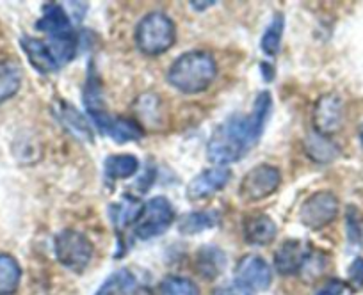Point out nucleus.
I'll return each instance as SVG.
<instances>
[{
    "label": "nucleus",
    "mask_w": 363,
    "mask_h": 295,
    "mask_svg": "<svg viewBox=\"0 0 363 295\" xmlns=\"http://www.w3.org/2000/svg\"><path fill=\"white\" fill-rule=\"evenodd\" d=\"M218 77V61L211 52L189 50L178 55L167 71V82L184 95H200L214 84Z\"/></svg>",
    "instance_id": "1"
},
{
    "label": "nucleus",
    "mask_w": 363,
    "mask_h": 295,
    "mask_svg": "<svg viewBox=\"0 0 363 295\" xmlns=\"http://www.w3.org/2000/svg\"><path fill=\"white\" fill-rule=\"evenodd\" d=\"M251 146H255L250 121L244 114H233L223 121L207 142V158L216 166L239 162Z\"/></svg>",
    "instance_id": "2"
},
{
    "label": "nucleus",
    "mask_w": 363,
    "mask_h": 295,
    "mask_svg": "<svg viewBox=\"0 0 363 295\" xmlns=\"http://www.w3.org/2000/svg\"><path fill=\"white\" fill-rule=\"evenodd\" d=\"M134 41L141 54L162 55L177 43V25L167 13L150 11L135 25Z\"/></svg>",
    "instance_id": "3"
},
{
    "label": "nucleus",
    "mask_w": 363,
    "mask_h": 295,
    "mask_svg": "<svg viewBox=\"0 0 363 295\" xmlns=\"http://www.w3.org/2000/svg\"><path fill=\"white\" fill-rule=\"evenodd\" d=\"M177 212L166 196H155L143 203L141 212L135 219L132 233L139 241H152L166 233L174 223Z\"/></svg>",
    "instance_id": "4"
},
{
    "label": "nucleus",
    "mask_w": 363,
    "mask_h": 295,
    "mask_svg": "<svg viewBox=\"0 0 363 295\" xmlns=\"http://www.w3.org/2000/svg\"><path fill=\"white\" fill-rule=\"evenodd\" d=\"M54 255L65 269L82 274L93 260L95 245L82 231L66 228L54 237Z\"/></svg>",
    "instance_id": "5"
},
{
    "label": "nucleus",
    "mask_w": 363,
    "mask_h": 295,
    "mask_svg": "<svg viewBox=\"0 0 363 295\" xmlns=\"http://www.w3.org/2000/svg\"><path fill=\"white\" fill-rule=\"evenodd\" d=\"M281 185V171L277 166L258 164L240 180L239 197L244 203H258L277 192Z\"/></svg>",
    "instance_id": "6"
},
{
    "label": "nucleus",
    "mask_w": 363,
    "mask_h": 295,
    "mask_svg": "<svg viewBox=\"0 0 363 295\" xmlns=\"http://www.w3.org/2000/svg\"><path fill=\"white\" fill-rule=\"evenodd\" d=\"M340 201L331 190H317L303 201L299 208V223L312 231L324 230L338 217Z\"/></svg>",
    "instance_id": "7"
},
{
    "label": "nucleus",
    "mask_w": 363,
    "mask_h": 295,
    "mask_svg": "<svg viewBox=\"0 0 363 295\" xmlns=\"http://www.w3.org/2000/svg\"><path fill=\"white\" fill-rule=\"evenodd\" d=\"M91 121L95 123L100 134L113 139L116 144H128V142L141 141L145 137L143 125L139 121L132 120V117L114 116V114H109L106 110V112L91 117Z\"/></svg>",
    "instance_id": "8"
},
{
    "label": "nucleus",
    "mask_w": 363,
    "mask_h": 295,
    "mask_svg": "<svg viewBox=\"0 0 363 295\" xmlns=\"http://www.w3.org/2000/svg\"><path fill=\"white\" fill-rule=\"evenodd\" d=\"M313 132L331 137L344 125V100L337 93L323 95L313 105Z\"/></svg>",
    "instance_id": "9"
},
{
    "label": "nucleus",
    "mask_w": 363,
    "mask_h": 295,
    "mask_svg": "<svg viewBox=\"0 0 363 295\" xmlns=\"http://www.w3.org/2000/svg\"><path fill=\"white\" fill-rule=\"evenodd\" d=\"M235 281L251 291H265L272 283L271 265L258 255H246L237 262Z\"/></svg>",
    "instance_id": "10"
},
{
    "label": "nucleus",
    "mask_w": 363,
    "mask_h": 295,
    "mask_svg": "<svg viewBox=\"0 0 363 295\" xmlns=\"http://www.w3.org/2000/svg\"><path fill=\"white\" fill-rule=\"evenodd\" d=\"M232 178V171L225 166H216V168L203 169L198 173L187 185L186 194L189 201H203L218 194L219 190L225 189Z\"/></svg>",
    "instance_id": "11"
},
{
    "label": "nucleus",
    "mask_w": 363,
    "mask_h": 295,
    "mask_svg": "<svg viewBox=\"0 0 363 295\" xmlns=\"http://www.w3.org/2000/svg\"><path fill=\"white\" fill-rule=\"evenodd\" d=\"M20 47H22L29 64L36 71H40L41 75H50V73H55L57 69H61V66H59L57 59H55L54 52L50 50L47 41L38 40V37L33 36H23L20 37Z\"/></svg>",
    "instance_id": "12"
},
{
    "label": "nucleus",
    "mask_w": 363,
    "mask_h": 295,
    "mask_svg": "<svg viewBox=\"0 0 363 295\" xmlns=\"http://www.w3.org/2000/svg\"><path fill=\"white\" fill-rule=\"evenodd\" d=\"M242 235L244 241L250 245L265 248V245L274 242L278 235V226L272 221L271 215L258 212V214H251L244 219Z\"/></svg>",
    "instance_id": "13"
},
{
    "label": "nucleus",
    "mask_w": 363,
    "mask_h": 295,
    "mask_svg": "<svg viewBox=\"0 0 363 295\" xmlns=\"http://www.w3.org/2000/svg\"><path fill=\"white\" fill-rule=\"evenodd\" d=\"M36 29L40 33L48 34V37L62 36V34L73 33L72 16L65 6L57 2H47L43 4V15L36 22Z\"/></svg>",
    "instance_id": "14"
},
{
    "label": "nucleus",
    "mask_w": 363,
    "mask_h": 295,
    "mask_svg": "<svg viewBox=\"0 0 363 295\" xmlns=\"http://www.w3.org/2000/svg\"><path fill=\"white\" fill-rule=\"evenodd\" d=\"M308 253L310 249H306L301 241L289 238L274 253V267L284 276H292L296 272H301L303 263H305Z\"/></svg>",
    "instance_id": "15"
},
{
    "label": "nucleus",
    "mask_w": 363,
    "mask_h": 295,
    "mask_svg": "<svg viewBox=\"0 0 363 295\" xmlns=\"http://www.w3.org/2000/svg\"><path fill=\"white\" fill-rule=\"evenodd\" d=\"M226 255L218 245H203L194 256V270L205 281H214L225 272Z\"/></svg>",
    "instance_id": "16"
},
{
    "label": "nucleus",
    "mask_w": 363,
    "mask_h": 295,
    "mask_svg": "<svg viewBox=\"0 0 363 295\" xmlns=\"http://www.w3.org/2000/svg\"><path fill=\"white\" fill-rule=\"evenodd\" d=\"M57 116H59V121L65 125V128L73 135V137H77L79 141H84V142L95 141V132H93V127H91L87 117L84 116L75 105H72V103L68 102H59Z\"/></svg>",
    "instance_id": "17"
},
{
    "label": "nucleus",
    "mask_w": 363,
    "mask_h": 295,
    "mask_svg": "<svg viewBox=\"0 0 363 295\" xmlns=\"http://www.w3.org/2000/svg\"><path fill=\"white\" fill-rule=\"evenodd\" d=\"M23 84V68L16 59L0 61V105L18 95Z\"/></svg>",
    "instance_id": "18"
},
{
    "label": "nucleus",
    "mask_w": 363,
    "mask_h": 295,
    "mask_svg": "<svg viewBox=\"0 0 363 295\" xmlns=\"http://www.w3.org/2000/svg\"><path fill=\"white\" fill-rule=\"evenodd\" d=\"M303 148H305L306 157L315 162V164H330L340 154V148H338L333 139L317 134V132L306 135Z\"/></svg>",
    "instance_id": "19"
},
{
    "label": "nucleus",
    "mask_w": 363,
    "mask_h": 295,
    "mask_svg": "<svg viewBox=\"0 0 363 295\" xmlns=\"http://www.w3.org/2000/svg\"><path fill=\"white\" fill-rule=\"evenodd\" d=\"M141 208L143 203L139 201V197L132 196V194H125L118 203L111 204L109 217L118 233L125 231L128 226H134L135 219H138Z\"/></svg>",
    "instance_id": "20"
},
{
    "label": "nucleus",
    "mask_w": 363,
    "mask_h": 295,
    "mask_svg": "<svg viewBox=\"0 0 363 295\" xmlns=\"http://www.w3.org/2000/svg\"><path fill=\"white\" fill-rule=\"evenodd\" d=\"M219 221H221V215H219L218 210L189 212V214H186L180 219L178 231L184 237H194V235H200L203 231L214 230L219 224Z\"/></svg>",
    "instance_id": "21"
},
{
    "label": "nucleus",
    "mask_w": 363,
    "mask_h": 295,
    "mask_svg": "<svg viewBox=\"0 0 363 295\" xmlns=\"http://www.w3.org/2000/svg\"><path fill=\"white\" fill-rule=\"evenodd\" d=\"M82 100L89 117L106 112L104 89H102V84H100L99 73H96V68L93 62H89V68H87L86 82H84V89H82Z\"/></svg>",
    "instance_id": "22"
},
{
    "label": "nucleus",
    "mask_w": 363,
    "mask_h": 295,
    "mask_svg": "<svg viewBox=\"0 0 363 295\" xmlns=\"http://www.w3.org/2000/svg\"><path fill=\"white\" fill-rule=\"evenodd\" d=\"M141 168V162L135 155L132 154H118V155H109L104 161V175L107 180H128L132 176H135Z\"/></svg>",
    "instance_id": "23"
},
{
    "label": "nucleus",
    "mask_w": 363,
    "mask_h": 295,
    "mask_svg": "<svg viewBox=\"0 0 363 295\" xmlns=\"http://www.w3.org/2000/svg\"><path fill=\"white\" fill-rule=\"evenodd\" d=\"M272 110V96L269 91H260L255 98L253 107H251V112L247 114V121H250L251 135H253V141L257 144L260 141V137L264 135L265 125H267L269 116H271Z\"/></svg>",
    "instance_id": "24"
},
{
    "label": "nucleus",
    "mask_w": 363,
    "mask_h": 295,
    "mask_svg": "<svg viewBox=\"0 0 363 295\" xmlns=\"http://www.w3.org/2000/svg\"><path fill=\"white\" fill-rule=\"evenodd\" d=\"M22 281L18 260L8 253H0V295H13Z\"/></svg>",
    "instance_id": "25"
},
{
    "label": "nucleus",
    "mask_w": 363,
    "mask_h": 295,
    "mask_svg": "<svg viewBox=\"0 0 363 295\" xmlns=\"http://www.w3.org/2000/svg\"><path fill=\"white\" fill-rule=\"evenodd\" d=\"M284 33H285V16L281 15V13H277V15L271 18L269 25L265 27L264 34H262L260 48L265 55H269V57L278 55V52H280L281 48Z\"/></svg>",
    "instance_id": "26"
},
{
    "label": "nucleus",
    "mask_w": 363,
    "mask_h": 295,
    "mask_svg": "<svg viewBox=\"0 0 363 295\" xmlns=\"http://www.w3.org/2000/svg\"><path fill=\"white\" fill-rule=\"evenodd\" d=\"M135 276L128 269L116 270L96 290L95 295H134Z\"/></svg>",
    "instance_id": "27"
},
{
    "label": "nucleus",
    "mask_w": 363,
    "mask_h": 295,
    "mask_svg": "<svg viewBox=\"0 0 363 295\" xmlns=\"http://www.w3.org/2000/svg\"><path fill=\"white\" fill-rule=\"evenodd\" d=\"M160 295H200V288L193 279L182 276H167L160 283Z\"/></svg>",
    "instance_id": "28"
},
{
    "label": "nucleus",
    "mask_w": 363,
    "mask_h": 295,
    "mask_svg": "<svg viewBox=\"0 0 363 295\" xmlns=\"http://www.w3.org/2000/svg\"><path fill=\"white\" fill-rule=\"evenodd\" d=\"M347 281L351 284L352 290H362L363 288V258L358 256V258L352 260V263L347 269Z\"/></svg>",
    "instance_id": "29"
},
{
    "label": "nucleus",
    "mask_w": 363,
    "mask_h": 295,
    "mask_svg": "<svg viewBox=\"0 0 363 295\" xmlns=\"http://www.w3.org/2000/svg\"><path fill=\"white\" fill-rule=\"evenodd\" d=\"M362 226H359V214L354 207H349L347 210V237L351 242L362 241Z\"/></svg>",
    "instance_id": "30"
},
{
    "label": "nucleus",
    "mask_w": 363,
    "mask_h": 295,
    "mask_svg": "<svg viewBox=\"0 0 363 295\" xmlns=\"http://www.w3.org/2000/svg\"><path fill=\"white\" fill-rule=\"evenodd\" d=\"M214 295H253V291H251L250 288L244 287V284L233 281V283L223 284V287L216 288Z\"/></svg>",
    "instance_id": "31"
},
{
    "label": "nucleus",
    "mask_w": 363,
    "mask_h": 295,
    "mask_svg": "<svg viewBox=\"0 0 363 295\" xmlns=\"http://www.w3.org/2000/svg\"><path fill=\"white\" fill-rule=\"evenodd\" d=\"M345 290V284L338 279H331L317 291L315 295H342Z\"/></svg>",
    "instance_id": "32"
},
{
    "label": "nucleus",
    "mask_w": 363,
    "mask_h": 295,
    "mask_svg": "<svg viewBox=\"0 0 363 295\" xmlns=\"http://www.w3.org/2000/svg\"><path fill=\"white\" fill-rule=\"evenodd\" d=\"M260 71H262V77H264L265 82L274 81V75H277V71H274L272 64H269V62H260Z\"/></svg>",
    "instance_id": "33"
},
{
    "label": "nucleus",
    "mask_w": 363,
    "mask_h": 295,
    "mask_svg": "<svg viewBox=\"0 0 363 295\" xmlns=\"http://www.w3.org/2000/svg\"><path fill=\"white\" fill-rule=\"evenodd\" d=\"M212 6H216V0H211V2H191V8H194V11H207V9H211Z\"/></svg>",
    "instance_id": "34"
},
{
    "label": "nucleus",
    "mask_w": 363,
    "mask_h": 295,
    "mask_svg": "<svg viewBox=\"0 0 363 295\" xmlns=\"http://www.w3.org/2000/svg\"><path fill=\"white\" fill-rule=\"evenodd\" d=\"M358 135H359V142H362V146H363V123H362V127H359Z\"/></svg>",
    "instance_id": "35"
}]
</instances>
